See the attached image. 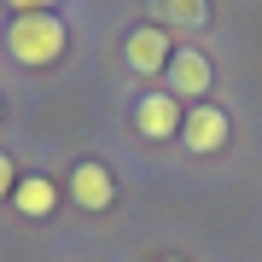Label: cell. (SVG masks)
Returning a JSON list of instances; mask_svg holds the SVG:
<instances>
[{"mask_svg": "<svg viewBox=\"0 0 262 262\" xmlns=\"http://www.w3.org/2000/svg\"><path fill=\"white\" fill-rule=\"evenodd\" d=\"M6 53L18 58V64H53L58 53H64V24L53 18V12H24V18H12L6 29Z\"/></svg>", "mask_w": 262, "mask_h": 262, "instance_id": "obj_1", "label": "cell"}, {"mask_svg": "<svg viewBox=\"0 0 262 262\" xmlns=\"http://www.w3.org/2000/svg\"><path fill=\"white\" fill-rule=\"evenodd\" d=\"M169 58H175V47H169V35H163L158 24H140V29L128 35V70H140V76H163Z\"/></svg>", "mask_w": 262, "mask_h": 262, "instance_id": "obj_2", "label": "cell"}, {"mask_svg": "<svg viewBox=\"0 0 262 262\" xmlns=\"http://www.w3.org/2000/svg\"><path fill=\"white\" fill-rule=\"evenodd\" d=\"M181 140L192 151H222L227 146V117L215 111V105H192V111L181 117Z\"/></svg>", "mask_w": 262, "mask_h": 262, "instance_id": "obj_3", "label": "cell"}, {"mask_svg": "<svg viewBox=\"0 0 262 262\" xmlns=\"http://www.w3.org/2000/svg\"><path fill=\"white\" fill-rule=\"evenodd\" d=\"M134 122H140L146 140H169V134H181V99L175 94H146L134 105Z\"/></svg>", "mask_w": 262, "mask_h": 262, "instance_id": "obj_4", "label": "cell"}, {"mask_svg": "<svg viewBox=\"0 0 262 262\" xmlns=\"http://www.w3.org/2000/svg\"><path fill=\"white\" fill-rule=\"evenodd\" d=\"M163 76H169V94L175 99H204L210 94V58L204 53H175Z\"/></svg>", "mask_w": 262, "mask_h": 262, "instance_id": "obj_5", "label": "cell"}, {"mask_svg": "<svg viewBox=\"0 0 262 262\" xmlns=\"http://www.w3.org/2000/svg\"><path fill=\"white\" fill-rule=\"evenodd\" d=\"M70 198H76L82 210H105V204L117 198L111 169H105V163H76V169H70Z\"/></svg>", "mask_w": 262, "mask_h": 262, "instance_id": "obj_6", "label": "cell"}, {"mask_svg": "<svg viewBox=\"0 0 262 262\" xmlns=\"http://www.w3.org/2000/svg\"><path fill=\"white\" fill-rule=\"evenodd\" d=\"M12 204H18L24 215H47V210L58 204V192H53V181H47V175H24L18 187H12Z\"/></svg>", "mask_w": 262, "mask_h": 262, "instance_id": "obj_7", "label": "cell"}, {"mask_svg": "<svg viewBox=\"0 0 262 262\" xmlns=\"http://www.w3.org/2000/svg\"><path fill=\"white\" fill-rule=\"evenodd\" d=\"M158 18L163 24H181V29H198L210 18V0H158Z\"/></svg>", "mask_w": 262, "mask_h": 262, "instance_id": "obj_8", "label": "cell"}, {"mask_svg": "<svg viewBox=\"0 0 262 262\" xmlns=\"http://www.w3.org/2000/svg\"><path fill=\"white\" fill-rule=\"evenodd\" d=\"M6 6H12V12H18V18H24V12H53L58 0H6Z\"/></svg>", "mask_w": 262, "mask_h": 262, "instance_id": "obj_9", "label": "cell"}, {"mask_svg": "<svg viewBox=\"0 0 262 262\" xmlns=\"http://www.w3.org/2000/svg\"><path fill=\"white\" fill-rule=\"evenodd\" d=\"M12 187H18V169H12V158H0V198H6Z\"/></svg>", "mask_w": 262, "mask_h": 262, "instance_id": "obj_10", "label": "cell"}]
</instances>
